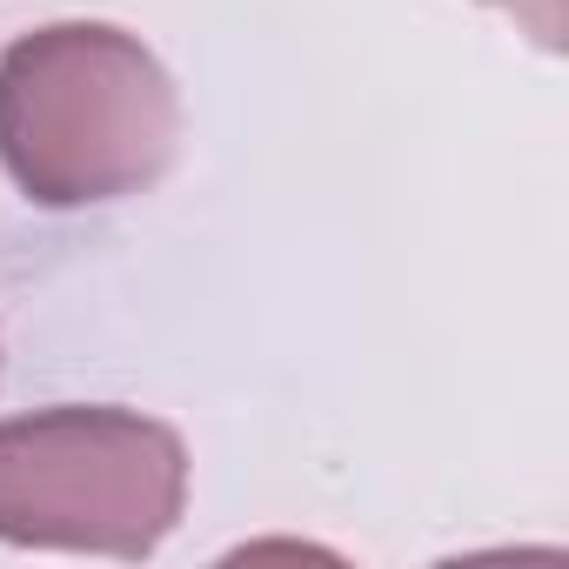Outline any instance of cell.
Wrapping results in <instances>:
<instances>
[{
  "mask_svg": "<svg viewBox=\"0 0 569 569\" xmlns=\"http://www.w3.org/2000/svg\"><path fill=\"white\" fill-rule=\"evenodd\" d=\"M489 8H502V14H516L522 21V34L536 41V48H562V0H489Z\"/></svg>",
  "mask_w": 569,
  "mask_h": 569,
  "instance_id": "obj_3",
  "label": "cell"
},
{
  "mask_svg": "<svg viewBox=\"0 0 569 569\" xmlns=\"http://www.w3.org/2000/svg\"><path fill=\"white\" fill-rule=\"evenodd\" d=\"M181 134L161 61L101 21L21 34L0 54V161L41 208L141 194Z\"/></svg>",
  "mask_w": 569,
  "mask_h": 569,
  "instance_id": "obj_1",
  "label": "cell"
},
{
  "mask_svg": "<svg viewBox=\"0 0 569 569\" xmlns=\"http://www.w3.org/2000/svg\"><path fill=\"white\" fill-rule=\"evenodd\" d=\"M188 489L168 422L128 409H41L0 422V542L148 556Z\"/></svg>",
  "mask_w": 569,
  "mask_h": 569,
  "instance_id": "obj_2",
  "label": "cell"
}]
</instances>
